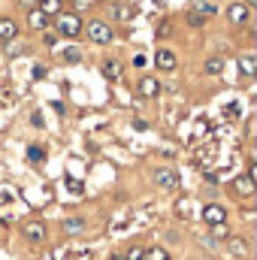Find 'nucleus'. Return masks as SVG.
<instances>
[{
  "mask_svg": "<svg viewBox=\"0 0 257 260\" xmlns=\"http://www.w3.org/2000/svg\"><path fill=\"white\" fill-rule=\"evenodd\" d=\"M82 27H85V21H82L76 12H61L58 21H55V30H58L61 37H70V40L82 37Z\"/></svg>",
  "mask_w": 257,
  "mask_h": 260,
  "instance_id": "nucleus-1",
  "label": "nucleus"
},
{
  "mask_svg": "<svg viewBox=\"0 0 257 260\" xmlns=\"http://www.w3.org/2000/svg\"><path fill=\"white\" fill-rule=\"evenodd\" d=\"M82 34H88V40L91 43H97V46H109L112 43V24H106V21H100V18H94V21H88V27H82Z\"/></svg>",
  "mask_w": 257,
  "mask_h": 260,
  "instance_id": "nucleus-2",
  "label": "nucleus"
},
{
  "mask_svg": "<svg viewBox=\"0 0 257 260\" xmlns=\"http://www.w3.org/2000/svg\"><path fill=\"white\" fill-rule=\"evenodd\" d=\"M151 179H154V185H160V188H167V191H176V188H179V176H176V170H170V167H157V170L151 173Z\"/></svg>",
  "mask_w": 257,
  "mask_h": 260,
  "instance_id": "nucleus-3",
  "label": "nucleus"
},
{
  "mask_svg": "<svg viewBox=\"0 0 257 260\" xmlns=\"http://www.w3.org/2000/svg\"><path fill=\"white\" fill-rule=\"evenodd\" d=\"M203 221H206L209 227H224V224H227V209L218 206V203H209V206L203 209Z\"/></svg>",
  "mask_w": 257,
  "mask_h": 260,
  "instance_id": "nucleus-4",
  "label": "nucleus"
},
{
  "mask_svg": "<svg viewBox=\"0 0 257 260\" xmlns=\"http://www.w3.org/2000/svg\"><path fill=\"white\" fill-rule=\"evenodd\" d=\"M21 233H24L27 242H43V239H46V224H43L40 218H30V221H24Z\"/></svg>",
  "mask_w": 257,
  "mask_h": 260,
  "instance_id": "nucleus-5",
  "label": "nucleus"
},
{
  "mask_svg": "<svg viewBox=\"0 0 257 260\" xmlns=\"http://www.w3.org/2000/svg\"><path fill=\"white\" fill-rule=\"evenodd\" d=\"M157 94H160V82H157L154 76H142V79H139V97L151 100V97H157Z\"/></svg>",
  "mask_w": 257,
  "mask_h": 260,
  "instance_id": "nucleus-6",
  "label": "nucleus"
},
{
  "mask_svg": "<svg viewBox=\"0 0 257 260\" xmlns=\"http://www.w3.org/2000/svg\"><path fill=\"white\" fill-rule=\"evenodd\" d=\"M176 64H179V61H176V55H173L170 49H157V55H154V67H157V70L173 73V70H176Z\"/></svg>",
  "mask_w": 257,
  "mask_h": 260,
  "instance_id": "nucleus-7",
  "label": "nucleus"
},
{
  "mask_svg": "<svg viewBox=\"0 0 257 260\" xmlns=\"http://www.w3.org/2000/svg\"><path fill=\"white\" fill-rule=\"evenodd\" d=\"M257 191V185H254V179H248V176H236L233 179V194H239V197H254Z\"/></svg>",
  "mask_w": 257,
  "mask_h": 260,
  "instance_id": "nucleus-8",
  "label": "nucleus"
},
{
  "mask_svg": "<svg viewBox=\"0 0 257 260\" xmlns=\"http://www.w3.org/2000/svg\"><path fill=\"white\" fill-rule=\"evenodd\" d=\"M248 12H251V9H248L245 3H230V6H227L230 24H245V21H248Z\"/></svg>",
  "mask_w": 257,
  "mask_h": 260,
  "instance_id": "nucleus-9",
  "label": "nucleus"
},
{
  "mask_svg": "<svg viewBox=\"0 0 257 260\" xmlns=\"http://www.w3.org/2000/svg\"><path fill=\"white\" fill-rule=\"evenodd\" d=\"M37 9L46 15V18H58L64 12V3L61 0H37Z\"/></svg>",
  "mask_w": 257,
  "mask_h": 260,
  "instance_id": "nucleus-10",
  "label": "nucleus"
},
{
  "mask_svg": "<svg viewBox=\"0 0 257 260\" xmlns=\"http://www.w3.org/2000/svg\"><path fill=\"white\" fill-rule=\"evenodd\" d=\"M18 37V24L12 18H0V43H12Z\"/></svg>",
  "mask_w": 257,
  "mask_h": 260,
  "instance_id": "nucleus-11",
  "label": "nucleus"
},
{
  "mask_svg": "<svg viewBox=\"0 0 257 260\" xmlns=\"http://www.w3.org/2000/svg\"><path fill=\"white\" fill-rule=\"evenodd\" d=\"M27 24H30L34 30H46V27H49V18L34 6V9H27Z\"/></svg>",
  "mask_w": 257,
  "mask_h": 260,
  "instance_id": "nucleus-12",
  "label": "nucleus"
},
{
  "mask_svg": "<svg viewBox=\"0 0 257 260\" xmlns=\"http://www.w3.org/2000/svg\"><path fill=\"white\" fill-rule=\"evenodd\" d=\"M61 227H64V233H82V230L88 227V221H85V218H64Z\"/></svg>",
  "mask_w": 257,
  "mask_h": 260,
  "instance_id": "nucleus-13",
  "label": "nucleus"
},
{
  "mask_svg": "<svg viewBox=\"0 0 257 260\" xmlns=\"http://www.w3.org/2000/svg\"><path fill=\"white\" fill-rule=\"evenodd\" d=\"M230 254L245 257V254H248V239H245V236H233V239H230Z\"/></svg>",
  "mask_w": 257,
  "mask_h": 260,
  "instance_id": "nucleus-14",
  "label": "nucleus"
},
{
  "mask_svg": "<svg viewBox=\"0 0 257 260\" xmlns=\"http://www.w3.org/2000/svg\"><path fill=\"white\" fill-rule=\"evenodd\" d=\"M239 70H242V76H254L257 73V58L254 55H242V58H239Z\"/></svg>",
  "mask_w": 257,
  "mask_h": 260,
  "instance_id": "nucleus-15",
  "label": "nucleus"
},
{
  "mask_svg": "<svg viewBox=\"0 0 257 260\" xmlns=\"http://www.w3.org/2000/svg\"><path fill=\"white\" fill-rule=\"evenodd\" d=\"M203 70H206L209 76H221V70H224V61H221V58H206Z\"/></svg>",
  "mask_w": 257,
  "mask_h": 260,
  "instance_id": "nucleus-16",
  "label": "nucleus"
},
{
  "mask_svg": "<svg viewBox=\"0 0 257 260\" xmlns=\"http://www.w3.org/2000/svg\"><path fill=\"white\" fill-rule=\"evenodd\" d=\"M145 260H170V251L160 245H151V248H145Z\"/></svg>",
  "mask_w": 257,
  "mask_h": 260,
  "instance_id": "nucleus-17",
  "label": "nucleus"
},
{
  "mask_svg": "<svg viewBox=\"0 0 257 260\" xmlns=\"http://www.w3.org/2000/svg\"><path fill=\"white\" fill-rule=\"evenodd\" d=\"M27 160H30V164H43V160H46V148L30 145V148H27Z\"/></svg>",
  "mask_w": 257,
  "mask_h": 260,
  "instance_id": "nucleus-18",
  "label": "nucleus"
},
{
  "mask_svg": "<svg viewBox=\"0 0 257 260\" xmlns=\"http://www.w3.org/2000/svg\"><path fill=\"white\" fill-rule=\"evenodd\" d=\"M103 76H106V79H118V76H121V64H118V61H106V64H103Z\"/></svg>",
  "mask_w": 257,
  "mask_h": 260,
  "instance_id": "nucleus-19",
  "label": "nucleus"
},
{
  "mask_svg": "<svg viewBox=\"0 0 257 260\" xmlns=\"http://www.w3.org/2000/svg\"><path fill=\"white\" fill-rule=\"evenodd\" d=\"M130 15H133V9H130V6H124V3L112 6V18H118V21H127Z\"/></svg>",
  "mask_w": 257,
  "mask_h": 260,
  "instance_id": "nucleus-20",
  "label": "nucleus"
},
{
  "mask_svg": "<svg viewBox=\"0 0 257 260\" xmlns=\"http://www.w3.org/2000/svg\"><path fill=\"white\" fill-rule=\"evenodd\" d=\"M124 260H145V248L142 245H130L124 251Z\"/></svg>",
  "mask_w": 257,
  "mask_h": 260,
  "instance_id": "nucleus-21",
  "label": "nucleus"
},
{
  "mask_svg": "<svg viewBox=\"0 0 257 260\" xmlns=\"http://www.w3.org/2000/svg\"><path fill=\"white\" fill-rule=\"evenodd\" d=\"M64 61H67V64H79V61H82V52H79V49H67Z\"/></svg>",
  "mask_w": 257,
  "mask_h": 260,
  "instance_id": "nucleus-22",
  "label": "nucleus"
},
{
  "mask_svg": "<svg viewBox=\"0 0 257 260\" xmlns=\"http://www.w3.org/2000/svg\"><path fill=\"white\" fill-rule=\"evenodd\" d=\"M194 9H197V15H203V18H206V15H215V6H212V3H197Z\"/></svg>",
  "mask_w": 257,
  "mask_h": 260,
  "instance_id": "nucleus-23",
  "label": "nucleus"
},
{
  "mask_svg": "<svg viewBox=\"0 0 257 260\" xmlns=\"http://www.w3.org/2000/svg\"><path fill=\"white\" fill-rule=\"evenodd\" d=\"M188 24H191V27H203V24H206V18H203V15H197V12H191V15H188Z\"/></svg>",
  "mask_w": 257,
  "mask_h": 260,
  "instance_id": "nucleus-24",
  "label": "nucleus"
},
{
  "mask_svg": "<svg viewBox=\"0 0 257 260\" xmlns=\"http://www.w3.org/2000/svg\"><path fill=\"white\" fill-rule=\"evenodd\" d=\"M67 188H70L73 194H82V182H76V179H70V182H67Z\"/></svg>",
  "mask_w": 257,
  "mask_h": 260,
  "instance_id": "nucleus-25",
  "label": "nucleus"
},
{
  "mask_svg": "<svg viewBox=\"0 0 257 260\" xmlns=\"http://www.w3.org/2000/svg\"><path fill=\"white\" fill-rule=\"evenodd\" d=\"M157 37H170V21H164V24L157 27Z\"/></svg>",
  "mask_w": 257,
  "mask_h": 260,
  "instance_id": "nucleus-26",
  "label": "nucleus"
},
{
  "mask_svg": "<svg viewBox=\"0 0 257 260\" xmlns=\"http://www.w3.org/2000/svg\"><path fill=\"white\" fill-rule=\"evenodd\" d=\"M30 124H37V127H43V115H40V112H34V115H30Z\"/></svg>",
  "mask_w": 257,
  "mask_h": 260,
  "instance_id": "nucleus-27",
  "label": "nucleus"
},
{
  "mask_svg": "<svg viewBox=\"0 0 257 260\" xmlns=\"http://www.w3.org/2000/svg\"><path fill=\"white\" fill-rule=\"evenodd\" d=\"M43 76H46V67L37 64V67H34V79H43Z\"/></svg>",
  "mask_w": 257,
  "mask_h": 260,
  "instance_id": "nucleus-28",
  "label": "nucleus"
},
{
  "mask_svg": "<svg viewBox=\"0 0 257 260\" xmlns=\"http://www.w3.org/2000/svg\"><path fill=\"white\" fill-rule=\"evenodd\" d=\"M12 203V197L6 194V191H0V206H9Z\"/></svg>",
  "mask_w": 257,
  "mask_h": 260,
  "instance_id": "nucleus-29",
  "label": "nucleus"
},
{
  "mask_svg": "<svg viewBox=\"0 0 257 260\" xmlns=\"http://www.w3.org/2000/svg\"><path fill=\"white\" fill-rule=\"evenodd\" d=\"M18 52H21V46H12V43H9V49H6V55H12V58H15Z\"/></svg>",
  "mask_w": 257,
  "mask_h": 260,
  "instance_id": "nucleus-30",
  "label": "nucleus"
},
{
  "mask_svg": "<svg viewBox=\"0 0 257 260\" xmlns=\"http://www.w3.org/2000/svg\"><path fill=\"white\" fill-rule=\"evenodd\" d=\"M133 67H145V55H136L133 58Z\"/></svg>",
  "mask_w": 257,
  "mask_h": 260,
  "instance_id": "nucleus-31",
  "label": "nucleus"
},
{
  "mask_svg": "<svg viewBox=\"0 0 257 260\" xmlns=\"http://www.w3.org/2000/svg\"><path fill=\"white\" fill-rule=\"evenodd\" d=\"M18 3H21V6H27V9H34V6H37V0H18Z\"/></svg>",
  "mask_w": 257,
  "mask_h": 260,
  "instance_id": "nucleus-32",
  "label": "nucleus"
},
{
  "mask_svg": "<svg viewBox=\"0 0 257 260\" xmlns=\"http://www.w3.org/2000/svg\"><path fill=\"white\" fill-rule=\"evenodd\" d=\"M109 260H124V254H121V251H115V254H112Z\"/></svg>",
  "mask_w": 257,
  "mask_h": 260,
  "instance_id": "nucleus-33",
  "label": "nucleus"
},
{
  "mask_svg": "<svg viewBox=\"0 0 257 260\" xmlns=\"http://www.w3.org/2000/svg\"><path fill=\"white\" fill-rule=\"evenodd\" d=\"M245 6H248V9H251V6H257V0H245Z\"/></svg>",
  "mask_w": 257,
  "mask_h": 260,
  "instance_id": "nucleus-34",
  "label": "nucleus"
}]
</instances>
